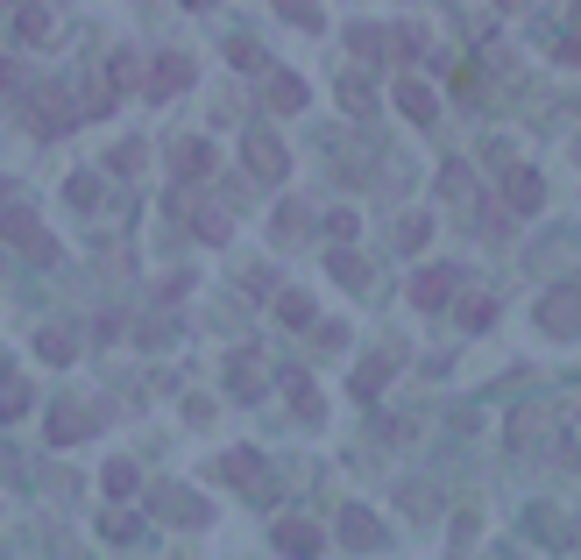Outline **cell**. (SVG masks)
<instances>
[{"label": "cell", "instance_id": "cell-1", "mask_svg": "<svg viewBox=\"0 0 581 560\" xmlns=\"http://www.w3.org/2000/svg\"><path fill=\"white\" fill-rule=\"evenodd\" d=\"M539 334H581V277H567L539 298Z\"/></svg>", "mask_w": 581, "mask_h": 560}, {"label": "cell", "instance_id": "cell-2", "mask_svg": "<svg viewBox=\"0 0 581 560\" xmlns=\"http://www.w3.org/2000/svg\"><path fill=\"white\" fill-rule=\"evenodd\" d=\"M454 284H461V270H454V263H433V270L411 277V305H419V312H440V305L454 298Z\"/></svg>", "mask_w": 581, "mask_h": 560}, {"label": "cell", "instance_id": "cell-3", "mask_svg": "<svg viewBox=\"0 0 581 560\" xmlns=\"http://www.w3.org/2000/svg\"><path fill=\"white\" fill-rule=\"evenodd\" d=\"M0 227H8V242H15V249H29L36 263H57V242H50L43 227H36V213H8Z\"/></svg>", "mask_w": 581, "mask_h": 560}, {"label": "cell", "instance_id": "cell-4", "mask_svg": "<svg viewBox=\"0 0 581 560\" xmlns=\"http://www.w3.org/2000/svg\"><path fill=\"white\" fill-rule=\"evenodd\" d=\"M241 156H248V171H256L263 185H277V178H284V149H277V135H256V128H248Z\"/></svg>", "mask_w": 581, "mask_h": 560}, {"label": "cell", "instance_id": "cell-5", "mask_svg": "<svg viewBox=\"0 0 581 560\" xmlns=\"http://www.w3.org/2000/svg\"><path fill=\"white\" fill-rule=\"evenodd\" d=\"M277 546H284L291 560H319L326 532H319V525H305V518H284V525H277Z\"/></svg>", "mask_w": 581, "mask_h": 560}, {"label": "cell", "instance_id": "cell-6", "mask_svg": "<svg viewBox=\"0 0 581 560\" xmlns=\"http://www.w3.org/2000/svg\"><path fill=\"white\" fill-rule=\"evenodd\" d=\"M397 107H404L411 121H433V114H440V93L426 86V78H404V86H397Z\"/></svg>", "mask_w": 581, "mask_h": 560}, {"label": "cell", "instance_id": "cell-7", "mask_svg": "<svg viewBox=\"0 0 581 560\" xmlns=\"http://www.w3.org/2000/svg\"><path fill=\"white\" fill-rule=\"evenodd\" d=\"M341 539H348L355 553H369V546H383V525H376L362 504H348V518H341Z\"/></svg>", "mask_w": 581, "mask_h": 560}, {"label": "cell", "instance_id": "cell-8", "mask_svg": "<svg viewBox=\"0 0 581 560\" xmlns=\"http://www.w3.org/2000/svg\"><path fill=\"white\" fill-rule=\"evenodd\" d=\"M390 369H397V348H383L376 362H362V369H355V397H362V405H369V397L390 383Z\"/></svg>", "mask_w": 581, "mask_h": 560}, {"label": "cell", "instance_id": "cell-9", "mask_svg": "<svg viewBox=\"0 0 581 560\" xmlns=\"http://www.w3.org/2000/svg\"><path fill=\"white\" fill-rule=\"evenodd\" d=\"M156 518H171V525H199V518H206V504H192V490H163V497H156Z\"/></svg>", "mask_w": 581, "mask_h": 560}, {"label": "cell", "instance_id": "cell-10", "mask_svg": "<svg viewBox=\"0 0 581 560\" xmlns=\"http://www.w3.org/2000/svg\"><path fill=\"white\" fill-rule=\"evenodd\" d=\"M78 114H86V107H71V93H57V86H50V93H43V114H36V121H43V135H57V128H71Z\"/></svg>", "mask_w": 581, "mask_h": 560}, {"label": "cell", "instance_id": "cell-11", "mask_svg": "<svg viewBox=\"0 0 581 560\" xmlns=\"http://www.w3.org/2000/svg\"><path fill=\"white\" fill-rule=\"evenodd\" d=\"M227 383H234V397H256V390H263V362H256V355H234V362H227Z\"/></svg>", "mask_w": 581, "mask_h": 560}, {"label": "cell", "instance_id": "cell-12", "mask_svg": "<svg viewBox=\"0 0 581 560\" xmlns=\"http://www.w3.org/2000/svg\"><path fill=\"white\" fill-rule=\"evenodd\" d=\"M270 107H277V114H298V107H305V78L277 71V78H270Z\"/></svg>", "mask_w": 581, "mask_h": 560}, {"label": "cell", "instance_id": "cell-13", "mask_svg": "<svg viewBox=\"0 0 581 560\" xmlns=\"http://www.w3.org/2000/svg\"><path fill=\"white\" fill-rule=\"evenodd\" d=\"M192 78V57H156V93H178Z\"/></svg>", "mask_w": 581, "mask_h": 560}, {"label": "cell", "instance_id": "cell-14", "mask_svg": "<svg viewBox=\"0 0 581 560\" xmlns=\"http://www.w3.org/2000/svg\"><path fill=\"white\" fill-rule=\"evenodd\" d=\"M206 164H213L206 142H178V178H206Z\"/></svg>", "mask_w": 581, "mask_h": 560}, {"label": "cell", "instance_id": "cell-15", "mask_svg": "<svg viewBox=\"0 0 581 560\" xmlns=\"http://www.w3.org/2000/svg\"><path fill=\"white\" fill-rule=\"evenodd\" d=\"M277 319H284V327H305V319H312V298H305V291H277Z\"/></svg>", "mask_w": 581, "mask_h": 560}, {"label": "cell", "instance_id": "cell-16", "mask_svg": "<svg viewBox=\"0 0 581 560\" xmlns=\"http://www.w3.org/2000/svg\"><path fill=\"white\" fill-rule=\"evenodd\" d=\"M15 36H22V43H43V36H50V8H22V15H15Z\"/></svg>", "mask_w": 581, "mask_h": 560}, {"label": "cell", "instance_id": "cell-17", "mask_svg": "<svg viewBox=\"0 0 581 560\" xmlns=\"http://www.w3.org/2000/svg\"><path fill=\"white\" fill-rule=\"evenodd\" d=\"M539 199H546V192H539V178H532V171H511V206H518V213H532Z\"/></svg>", "mask_w": 581, "mask_h": 560}, {"label": "cell", "instance_id": "cell-18", "mask_svg": "<svg viewBox=\"0 0 581 560\" xmlns=\"http://www.w3.org/2000/svg\"><path fill=\"white\" fill-rule=\"evenodd\" d=\"M36 355H43V362H71V355H78V341H71L64 327H50V334L36 341Z\"/></svg>", "mask_w": 581, "mask_h": 560}, {"label": "cell", "instance_id": "cell-19", "mask_svg": "<svg viewBox=\"0 0 581 560\" xmlns=\"http://www.w3.org/2000/svg\"><path fill=\"white\" fill-rule=\"evenodd\" d=\"M256 468H263V461H256V447H241V454H227V461H220V475H227V483H248Z\"/></svg>", "mask_w": 581, "mask_h": 560}, {"label": "cell", "instance_id": "cell-20", "mask_svg": "<svg viewBox=\"0 0 581 560\" xmlns=\"http://www.w3.org/2000/svg\"><path fill=\"white\" fill-rule=\"evenodd\" d=\"M326 270H334L341 284H369V277H362V256H348V249H334V256H326Z\"/></svg>", "mask_w": 581, "mask_h": 560}, {"label": "cell", "instance_id": "cell-21", "mask_svg": "<svg viewBox=\"0 0 581 560\" xmlns=\"http://www.w3.org/2000/svg\"><path fill=\"white\" fill-rule=\"evenodd\" d=\"M78 426H86V412H78V405H64V412L50 419V440L64 447V440H78Z\"/></svg>", "mask_w": 581, "mask_h": 560}, {"label": "cell", "instance_id": "cell-22", "mask_svg": "<svg viewBox=\"0 0 581 560\" xmlns=\"http://www.w3.org/2000/svg\"><path fill=\"white\" fill-rule=\"evenodd\" d=\"M284 390H291V405H298L305 419H319V397H312V383H305V376H284Z\"/></svg>", "mask_w": 581, "mask_h": 560}, {"label": "cell", "instance_id": "cell-23", "mask_svg": "<svg viewBox=\"0 0 581 560\" xmlns=\"http://www.w3.org/2000/svg\"><path fill=\"white\" fill-rule=\"evenodd\" d=\"M135 490V461H107V497H128Z\"/></svg>", "mask_w": 581, "mask_h": 560}, {"label": "cell", "instance_id": "cell-24", "mask_svg": "<svg viewBox=\"0 0 581 560\" xmlns=\"http://www.w3.org/2000/svg\"><path fill=\"white\" fill-rule=\"evenodd\" d=\"M461 319H468V327L482 334V327H489V319H496V298H461Z\"/></svg>", "mask_w": 581, "mask_h": 560}, {"label": "cell", "instance_id": "cell-25", "mask_svg": "<svg viewBox=\"0 0 581 560\" xmlns=\"http://www.w3.org/2000/svg\"><path fill=\"white\" fill-rule=\"evenodd\" d=\"M100 532H107V539H135V532H142V518H135V511H107V525H100Z\"/></svg>", "mask_w": 581, "mask_h": 560}, {"label": "cell", "instance_id": "cell-26", "mask_svg": "<svg viewBox=\"0 0 581 560\" xmlns=\"http://www.w3.org/2000/svg\"><path fill=\"white\" fill-rule=\"evenodd\" d=\"M241 291H248V298H277V270H248Z\"/></svg>", "mask_w": 581, "mask_h": 560}, {"label": "cell", "instance_id": "cell-27", "mask_svg": "<svg viewBox=\"0 0 581 560\" xmlns=\"http://www.w3.org/2000/svg\"><path fill=\"white\" fill-rule=\"evenodd\" d=\"M298 227H305V206H298V199H291V206H277V234H284V242H291Z\"/></svg>", "mask_w": 581, "mask_h": 560}, {"label": "cell", "instance_id": "cell-28", "mask_svg": "<svg viewBox=\"0 0 581 560\" xmlns=\"http://www.w3.org/2000/svg\"><path fill=\"white\" fill-rule=\"evenodd\" d=\"M114 171H142V142H121L114 149Z\"/></svg>", "mask_w": 581, "mask_h": 560}, {"label": "cell", "instance_id": "cell-29", "mask_svg": "<svg viewBox=\"0 0 581 560\" xmlns=\"http://www.w3.org/2000/svg\"><path fill=\"white\" fill-rule=\"evenodd\" d=\"M199 234L206 242H227V213H199Z\"/></svg>", "mask_w": 581, "mask_h": 560}, {"label": "cell", "instance_id": "cell-30", "mask_svg": "<svg viewBox=\"0 0 581 560\" xmlns=\"http://www.w3.org/2000/svg\"><path fill=\"white\" fill-rule=\"evenodd\" d=\"M15 86H22V64L8 57V64H0V93H15Z\"/></svg>", "mask_w": 581, "mask_h": 560}, {"label": "cell", "instance_id": "cell-31", "mask_svg": "<svg viewBox=\"0 0 581 560\" xmlns=\"http://www.w3.org/2000/svg\"><path fill=\"white\" fill-rule=\"evenodd\" d=\"M560 57H567V64H581V36H567V43H560Z\"/></svg>", "mask_w": 581, "mask_h": 560}, {"label": "cell", "instance_id": "cell-32", "mask_svg": "<svg viewBox=\"0 0 581 560\" xmlns=\"http://www.w3.org/2000/svg\"><path fill=\"white\" fill-rule=\"evenodd\" d=\"M8 199H15V185H8V178H0V213H8Z\"/></svg>", "mask_w": 581, "mask_h": 560}, {"label": "cell", "instance_id": "cell-33", "mask_svg": "<svg viewBox=\"0 0 581 560\" xmlns=\"http://www.w3.org/2000/svg\"><path fill=\"white\" fill-rule=\"evenodd\" d=\"M185 8H213V0H185Z\"/></svg>", "mask_w": 581, "mask_h": 560}]
</instances>
